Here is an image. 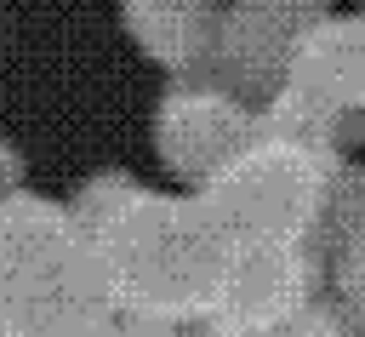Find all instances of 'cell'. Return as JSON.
<instances>
[{
  "instance_id": "14",
  "label": "cell",
  "mask_w": 365,
  "mask_h": 337,
  "mask_svg": "<svg viewBox=\"0 0 365 337\" xmlns=\"http://www.w3.org/2000/svg\"><path fill=\"white\" fill-rule=\"evenodd\" d=\"M23 166H29V160H23V149H17L11 137H0V200L23 188Z\"/></svg>"
},
{
  "instance_id": "3",
  "label": "cell",
  "mask_w": 365,
  "mask_h": 337,
  "mask_svg": "<svg viewBox=\"0 0 365 337\" xmlns=\"http://www.w3.org/2000/svg\"><path fill=\"white\" fill-rule=\"evenodd\" d=\"M336 166H342V154L257 131L205 188H194V200L205 206V217L217 223V234L228 246H240V240H308Z\"/></svg>"
},
{
  "instance_id": "6",
  "label": "cell",
  "mask_w": 365,
  "mask_h": 337,
  "mask_svg": "<svg viewBox=\"0 0 365 337\" xmlns=\"http://www.w3.org/2000/svg\"><path fill=\"white\" fill-rule=\"evenodd\" d=\"M325 17V0H228L217 23V74L251 109H262L291 80L302 40Z\"/></svg>"
},
{
  "instance_id": "8",
  "label": "cell",
  "mask_w": 365,
  "mask_h": 337,
  "mask_svg": "<svg viewBox=\"0 0 365 337\" xmlns=\"http://www.w3.org/2000/svg\"><path fill=\"white\" fill-rule=\"evenodd\" d=\"M120 23L137 40V51L171 74L217 63V0H120Z\"/></svg>"
},
{
  "instance_id": "10",
  "label": "cell",
  "mask_w": 365,
  "mask_h": 337,
  "mask_svg": "<svg viewBox=\"0 0 365 337\" xmlns=\"http://www.w3.org/2000/svg\"><path fill=\"white\" fill-rule=\"evenodd\" d=\"M137 188H143V183H137L131 171H91V177L63 200V211H68L74 234L86 240V251H91V240H97V234H103V228L137 200Z\"/></svg>"
},
{
  "instance_id": "1",
  "label": "cell",
  "mask_w": 365,
  "mask_h": 337,
  "mask_svg": "<svg viewBox=\"0 0 365 337\" xmlns=\"http://www.w3.org/2000/svg\"><path fill=\"white\" fill-rule=\"evenodd\" d=\"M103 291L120 314H148L182 326L217 297L228 240L194 194L137 188V200L91 240Z\"/></svg>"
},
{
  "instance_id": "4",
  "label": "cell",
  "mask_w": 365,
  "mask_h": 337,
  "mask_svg": "<svg viewBox=\"0 0 365 337\" xmlns=\"http://www.w3.org/2000/svg\"><path fill=\"white\" fill-rule=\"evenodd\" d=\"M257 137V109L217 74V63L171 74L154 103V154L182 183L205 188Z\"/></svg>"
},
{
  "instance_id": "12",
  "label": "cell",
  "mask_w": 365,
  "mask_h": 337,
  "mask_svg": "<svg viewBox=\"0 0 365 337\" xmlns=\"http://www.w3.org/2000/svg\"><path fill=\"white\" fill-rule=\"evenodd\" d=\"M268 337H354L348 331V314L331 308V303H308L302 314H291L285 326H274Z\"/></svg>"
},
{
  "instance_id": "13",
  "label": "cell",
  "mask_w": 365,
  "mask_h": 337,
  "mask_svg": "<svg viewBox=\"0 0 365 337\" xmlns=\"http://www.w3.org/2000/svg\"><path fill=\"white\" fill-rule=\"evenodd\" d=\"M97 337H182V331H177L171 320H148V314H120V308H114Z\"/></svg>"
},
{
  "instance_id": "9",
  "label": "cell",
  "mask_w": 365,
  "mask_h": 337,
  "mask_svg": "<svg viewBox=\"0 0 365 337\" xmlns=\"http://www.w3.org/2000/svg\"><path fill=\"white\" fill-rule=\"evenodd\" d=\"M365 228V160H342L336 171H331V183H325V200H319V217H314V234H308V246L325 257H336L354 234Z\"/></svg>"
},
{
  "instance_id": "11",
  "label": "cell",
  "mask_w": 365,
  "mask_h": 337,
  "mask_svg": "<svg viewBox=\"0 0 365 337\" xmlns=\"http://www.w3.org/2000/svg\"><path fill=\"white\" fill-rule=\"evenodd\" d=\"M331 280H336V297H342V314H354L359 326H365V228L336 251V268H331Z\"/></svg>"
},
{
  "instance_id": "7",
  "label": "cell",
  "mask_w": 365,
  "mask_h": 337,
  "mask_svg": "<svg viewBox=\"0 0 365 337\" xmlns=\"http://www.w3.org/2000/svg\"><path fill=\"white\" fill-rule=\"evenodd\" d=\"M285 86L302 91L308 103H319V109L365 126V11H354V17H325V23L302 40Z\"/></svg>"
},
{
  "instance_id": "2",
  "label": "cell",
  "mask_w": 365,
  "mask_h": 337,
  "mask_svg": "<svg viewBox=\"0 0 365 337\" xmlns=\"http://www.w3.org/2000/svg\"><path fill=\"white\" fill-rule=\"evenodd\" d=\"M114 314L97 257L63 200L17 188L0 200V337H97Z\"/></svg>"
},
{
  "instance_id": "5",
  "label": "cell",
  "mask_w": 365,
  "mask_h": 337,
  "mask_svg": "<svg viewBox=\"0 0 365 337\" xmlns=\"http://www.w3.org/2000/svg\"><path fill=\"white\" fill-rule=\"evenodd\" d=\"M308 303H319V251L308 240H240L228 246L205 314H217L234 337H268Z\"/></svg>"
}]
</instances>
